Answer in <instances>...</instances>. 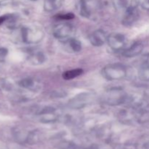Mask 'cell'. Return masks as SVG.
<instances>
[{
    "instance_id": "5b68a950",
    "label": "cell",
    "mask_w": 149,
    "mask_h": 149,
    "mask_svg": "<svg viewBox=\"0 0 149 149\" xmlns=\"http://www.w3.org/2000/svg\"><path fill=\"white\" fill-rule=\"evenodd\" d=\"M109 46L113 51H121L125 46V37L123 34L119 33H113L107 37Z\"/></svg>"
},
{
    "instance_id": "4fadbf2b",
    "label": "cell",
    "mask_w": 149,
    "mask_h": 149,
    "mask_svg": "<svg viewBox=\"0 0 149 149\" xmlns=\"http://www.w3.org/2000/svg\"><path fill=\"white\" fill-rule=\"evenodd\" d=\"M79 14L84 17H89L90 15V12L84 0L79 1Z\"/></svg>"
},
{
    "instance_id": "603a6c76",
    "label": "cell",
    "mask_w": 149,
    "mask_h": 149,
    "mask_svg": "<svg viewBox=\"0 0 149 149\" xmlns=\"http://www.w3.org/2000/svg\"><path fill=\"white\" fill-rule=\"evenodd\" d=\"M145 4H146V5H148V8H149V0H146Z\"/></svg>"
},
{
    "instance_id": "6da1fadb",
    "label": "cell",
    "mask_w": 149,
    "mask_h": 149,
    "mask_svg": "<svg viewBox=\"0 0 149 149\" xmlns=\"http://www.w3.org/2000/svg\"><path fill=\"white\" fill-rule=\"evenodd\" d=\"M103 77L109 81L121 80L127 74L126 67L120 63H111L106 65L102 70Z\"/></svg>"
},
{
    "instance_id": "277c9868",
    "label": "cell",
    "mask_w": 149,
    "mask_h": 149,
    "mask_svg": "<svg viewBox=\"0 0 149 149\" xmlns=\"http://www.w3.org/2000/svg\"><path fill=\"white\" fill-rule=\"evenodd\" d=\"M22 39L26 43H36L42 40L43 33L39 30H33L29 28H23L21 30Z\"/></svg>"
},
{
    "instance_id": "2e32d148",
    "label": "cell",
    "mask_w": 149,
    "mask_h": 149,
    "mask_svg": "<svg viewBox=\"0 0 149 149\" xmlns=\"http://www.w3.org/2000/svg\"><path fill=\"white\" fill-rule=\"evenodd\" d=\"M68 42H69L70 47L73 49V51H74V52H79L81 49V44L79 40L76 39H70Z\"/></svg>"
},
{
    "instance_id": "ffe728a7",
    "label": "cell",
    "mask_w": 149,
    "mask_h": 149,
    "mask_svg": "<svg viewBox=\"0 0 149 149\" xmlns=\"http://www.w3.org/2000/svg\"><path fill=\"white\" fill-rule=\"evenodd\" d=\"M143 66L146 69L149 70V55L146 56L145 60H144L143 63Z\"/></svg>"
},
{
    "instance_id": "8fae6325",
    "label": "cell",
    "mask_w": 149,
    "mask_h": 149,
    "mask_svg": "<svg viewBox=\"0 0 149 149\" xmlns=\"http://www.w3.org/2000/svg\"><path fill=\"white\" fill-rule=\"evenodd\" d=\"M83 74V70L81 68H76V69L67 71L63 74V78L65 80H71L76 77H79Z\"/></svg>"
},
{
    "instance_id": "9a60e30c",
    "label": "cell",
    "mask_w": 149,
    "mask_h": 149,
    "mask_svg": "<svg viewBox=\"0 0 149 149\" xmlns=\"http://www.w3.org/2000/svg\"><path fill=\"white\" fill-rule=\"evenodd\" d=\"M27 142L29 143H36L39 142V132L36 131H33V132H30L27 136Z\"/></svg>"
},
{
    "instance_id": "8992f818",
    "label": "cell",
    "mask_w": 149,
    "mask_h": 149,
    "mask_svg": "<svg viewBox=\"0 0 149 149\" xmlns=\"http://www.w3.org/2000/svg\"><path fill=\"white\" fill-rule=\"evenodd\" d=\"M93 99V95L90 93H82L79 95L77 97H74L72 100H70L69 105L71 107L74 109H80L88 104Z\"/></svg>"
},
{
    "instance_id": "5bb4252c",
    "label": "cell",
    "mask_w": 149,
    "mask_h": 149,
    "mask_svg": "<svg viewBox=\"0 0 149 149\" xmlns=\"http://www.w3.org/2000/svg\"><path fill=\"white\" fill-rule=\"evenodd\" d=\"M31 63L34 64H39L43 63L45 61V55L42 53V52H36V53H33L31 55Z\"/></svg>"
},
{
    "instance_id": "30bf717a",
    "label": "cell",
    "mask_w": 149,
    "mask_h": 149,
    "mask_svg": "<svg viewBox=\"0 0 149 149\" xmlns=\"http://www.w3.org/2000/svg\"><path fill=\"white\" fill-rule=\"evenodd\" d=\"M61 4V0H45L44 8L46 11L52 12L59 7Z\"/></svg>"
},
{
    "instance_id": "52a82bcc",
    "label": "cell",
    "mask_w": 149,
    "mask_h": 149,
    "mask_svg": "<svg viewBox=\"0 0 149 149\" xmlns=\"http://www.w3.org/2000/svg\"><path fill=\"white\" fill-rule=\"evenodd\" d=\"M107 37L104 31L98 29L91 33L89 37V40L93 46L100 47L107 41Z\"/></svg>"
},
{
    "instance_id": "44dd1931",
    "label": "cell",
    "mask_w": 149,
    "mask_h": 149,
    "mask_svg": "<svg viewBox=\"0 0 149 149\" xmlns=\"http://www.w3.org/2000/svg\"><path fill=\"white\" fill-rule=\"evenodd\" d=\"M119 4L122 7H128L129 0H119Z\"/></svg>"
},
{
    "instance_id": "7a4b0ae2",
    "label": "cell",
    "mask_w": 149,
    "mask_h": 149,
    "mask_svg": "<svg viewBox=\"0 0 149 149\" xmlns=\"http://www.w3.org/2000/svg\"><path fill=\"white\" fill-rule=\"evenodd\" d=\"M127 98V95L122 89L113 88L107 91L104 95L103 100L111 106H117L123 103Z\"/></svg>"
},
{
    "instance_id": "7c38bea8",
    "label": "cell",
    "mask_w": 149,
    "mask_h": 149,
    "mask_svg": "<svg viewBox=\"0 0 149 149\" xmlns=\"http://www.w3.org/2000/svg\"><path fill=\"white\" fill-rule=\"evenodd\" d=\"M19 85L25 89H28V90H34L35 87H36L34 80L30 78L22 79L21 81H19Z\"/></svg>"
},
{
    "instance_id": "ac0fdd59",
    "label": "cell",
    "mask_w": 149,
    "mask_h": 149,
    "mask_svg": "<svg viewBox=\"0 0 149 149\" xmlns=\"http://www.w3.org/2000/svg\"><path fill=\"white\" fill-rule=\"evenodd\" d=\"M74 17V15L73 13H66V14H63V15H57V18L60 19V20H71Z\"/></svg>"
},
{
    "instance_id": "7402d4cb",
    "label": "cell",
    "mask_w": 149,
    "mask_h": 149,
    "mask_svg": "<svg viewBox=\"0 0 149 149\" xmlns=\"http://www.w3.org/2000/svg\"><path fill=\"white\" fill-rule=\"evenodd\" d=\"M7 18H8L7 16H5V15L1 16V17H0V25H1L2 23H4L6 20H7Z\"/></svg>"
},
{
    "instance_id": "cb8c5ba5",
    "label": "cell",
    "mask_w": 149,
    "mask_h": 149,
    "mask_svg": "<svg viewBox=\"0 0 149 149\" xmlns=\"http://www.w3.org/2000/svg\"><path fill=\"white\" fill-rule=\"evenodd\" d=\"M30 1H37V0H30Z\"/></svg>"
},
{
    "instance_id": "ba28073f",
    "label": "cell",
    "mask_w": 149,
    "mask_h": 149,
    "mask_svg": "<svg viewBox=\"0 0 149 149\" xmlns=\"http://www.w3.org/2000/svg\"><path fill=\"white\" fill-rule=\"evenodd\" d=\"M138 17V13L135 7H128L123 19L122 24L125 26H130L135 23Z\"/></svg>"
},
{
    "instance_id": "9c48e42d",
    "label": "cell",
    "mask_w": 149,
    "mask_h": 149,
    "mask_svg": "<svg viewBox=\"0 0 149 149\" xmlns=\"http://www.w3.org/2000/svg\"><path fill=\"white\" fill-rule=\"evenodd\" d=\"M143 49V44L141 42H136L127 49H125L122 52V55L126 58H133V57L138 56V55H140L142 52Z\"/></svg>"
},
{
    "instance_id": "3957f363",
    "label": "cell",
    "mask_w": 149,
    "mask_h": 149,
    "mask_svg": "<svg viewBox=\"0 0 149 149\" xmlns=\"http://www.w3.org/2000/svg\"><path fill=\"white\" fill-rule=\"evenodd\" d=\"M73 27L68 23H61L53 29V35L56 39L61 41L69 40L72 34Z\"/></svg>"
},
{
    "instance_id": "d6986e66",
    "label": "cell",
    "mask_w": 149,
    "mask_h": 149,
    "mask_svg": "<svg viewBox=\"0 0 149 149\" xmlns=\"http://www.w3.org/2000/svg\"><path fill=\"white\" fill-rule=\"evenodd\" d=\"M8 51L5 48H0V61H3L7 55Z\"/></svg>"
},
{
    "instance_id": "e0dca14e",
    "label": "cell",
    "mask_w": 149,
    "mask_h": 149,
    "mask_svg": "<svg viewBox=\"0 0 149 149\" xmlns=\"http://www.w3.org/2000/svg\"><path fill=\"white\" fill-rule=\"evenodd\" d=\"M58 148L60 149H77V147L73 143L68 142V141H63L59 144Z\"/></svg>"
}]
</instances>
